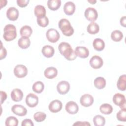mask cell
<instances>
[{
    "mask_svg": "<svg viewBox=\"0 0 126 126\" xmlns=\"http://www.w3.org/2000/svg\"><path fill=\"white\" fill-rule=\"evenodd\" d=\"M11 98L12 100L15 102H19L22 100L23 98V93L19 89H14L11 92Z\"/></svg>",
    "mask_w": 126,
    "mask_h": 126,
    "instance_id": "17",
    "label": "cell"
},
{
    "mask_svg": "<svg viewBox=\"0 0 126 126\" xmlns=\"http://www.w3.org/2000/svg\"><path fill=\"white\" fill-rule=\"evenodd\" d=\"M93 45L95 50L97 51H101L105 47V43L101 38H97L93 41Z\"/></svg>",
    "mask_w": 126,
    "mask_h": 126,
    "instance_id": "21",
    "label": "cell"
},
{
    "mask_svg": "<svg viewBox=\"0 0 126 126\" xmlns=\"http://www.w3.org/2000/svg\"><path fill=\"white\" fill-rule=\"evenodd\" d=\"M46 36L49 41L52 43H55L59 40L60 34L57 30L51 28L48 29L46 32Z\"/></svg>",
    "mask_w": 126,
    "mask_h": 126,
    "instance_id": "4",
    "label": "cell"
},
{
    "mask_svg": "<svg viewBox=\"0 0 126 126\" xmlns=\"http://www.w3.org/2000/svg\"><path fill=\"white\" fill-rule=\"evenodd\" d=\"M14 74L18 78H21L25 77L28 73L27 67L23 64H18L14 68Z\"/></svg>",
    "mask_w": 126,
    "mask_h": 126,
    "instance_id": "7",
    "label": "cell"
},
{
    "mask_svg": "<svg viewBox=\"0 0 126 126\" xmlns=\"http://www.w3.org/2000/svg\"><path fill=\"white\" fill-rule=\"evenodd\" d=\"M113 101L115 104L121 109L126 108V99L125 96L121 93L115 94L113 97Z\"/></svg>",
    "mask_w": 126,
    "mask_h": 126,
    "instance_id": "6",
    "label": "cell"
},
{
    "mask_svg": "<svg viewBox=\"0 0 126 126\" xmlns=\"http://www.w3.org/2000/svg\"><path fill=\"white\" fill-rule=\"evenodd\" d=\"M18 44L20 48L23 49H26L29 47L31 41L29 37H22L18 40Z\"/></svg>",
    "mask_w": 126,
    "mask_h": 126,
    "instance_id": "25",
    "label": "cell"
},
{
    "mask_svg": "<svg viewBox=\"0 0 126 126\" xmlns=\"http://www.w3.org/2000/svg\"><path fill=\"white\" fill-rule=\"evenodd\" d=\"M18 125V119L13 116H9L5 120V126H17Z\"/></svg>",
    "mask_w": 126,
    "mask_h": 126,
    "instance_id": "33",
    "label": "cell"
},
{
    "mask_svg": "<svg viewBox=\"0 0 126 126\" xmlns=\"http://www.w3.org/2000/svg\"><path fill=\"white\" fill-rule=\"evenodd\" d=\"M120 24L122 26L124 27H126V17L123 16L120 19Z\"/></svg>",
    "mask_w": 126,
    "mask_h": 126,
    "instance_id": "42",
    "label": "cell"
},
{
    "mask_svg": "<svg viewBox=\"0 0 126 126\" xmlns=\"http://www.w3.org/2000/svg\"><path fill=\"white\" fill-rule=\"evenodd\" d=\"M35 15L37 18H40L46 15V9L44 6L41 5H36L34 9Z\"/></svg>",
    "mask_w": 126,
    "mask_h": 126,
    "instance_id": "26",
    "label": "cell"
},
{
    "mask_svg": "<svg viewBox=\"0 0 126 126\" xmlns=\"http://www.w3.org/2000/svg\"><path fill=\"white\" fill-rule=\"evenodd\" d=\"M22 126H33L34 124L31 119H26L22 122Z\"/></svg>",
    "mask_w": 126,
    "mask_h": 126,
    "instance_id": "38",
    "label": "cell"
},
{
    "mask_svg": "<svg viewBox=\"0 0 126 126\" xmlns=\"http://www.w3.org/2000/svg\"><path fill=\"white\" fill-rule=\"evenodd\" d=\"M117 86L119 90L124 91L126 89V74L121 75L117 81Z\"/></svg>",
    "mask_w": 126,
    "mask_h": 126,
    "instance_id": "24",
    "label": "cell"
},
{
    "mask_svg": "<svg viewBox=\"0 0 126 126\" xmlns=\"http://www.w3.org/2000/svg\"><path fill=\"white\" fill-rule=\"evenodd\" d=\"M58 74L57 69L54 67H47L44 72L45 77L48 79H53L57 76Z\"/></svg>",
    "mask_w": 126,
    "mask_h": 126,
    "instance_id": "19",
    "label": "cell"
},
{
    "mask_svg": "<svg viewBox=\"0 0 126 126\" xmlns=\"http://www.w3.org/2000/svg\"><path fill=\"white\" fill-rule=\"evenodd\" d=\"M85 17L89 21L94 22L96 20L98 17V13L96 10L93 7L87 8L84 13Z\"/></svg>",
    "mask_w": 126,
    "mask_h": 126,
    "instance_id": "5",
    "label": "cell"
},
{
    "mask_svg": "<svg viewBox=\"0 0 126 126\" xmlns=\"http://www.w3.org/2000/svg\"><path fill=\"white\" fill-rule=\"evenodd\" d=\"M94 85L97 89H102L106 86V81L104 77H97L94 80Z\"/></svg>",
    "mask_w": 126,
    "mask_h": 126,
    "instance_id": "29",
    "label": "cell"
},
{
    "mask_svg": "<svg viewBox=\"0 0 126 126\" xmlns=\"http://www.w3.org/2000/svg\"><path fill=\"white\" fill-rule=\"evenodd\" d=\"M70 89V84L66 81H62L60 82L57 86L58 92L61 94H67Z\"/></svg>",
    "mask_w": 126,
    "mask_h": 126,
    "instance_id": "10",
    "label": "cell"
},
{
    "mask_svg": "<svg viewBox=\"0 0 126 126\" xmlns=\"http://www.w3.org/2000/svg\"><path fill=\"white\" fill-rule=\"evenodd\" d=\"M41 52L44 57L46 58H51L53 56L55 53V50L52 46L46 45L43 47Z\"/></svg>",
    "mask_w": 126,
    "mask_h": 126,
    "instance_id": "20",
    "label": "cell"
},
{
    "mask_svg": "<svg viewBox=\"0 0 126 126\" xmlns=\"http://www.w3.org/2000/svg\"><path fill=\"white\" fill-rule=\"evenodd\" d=\"M48 8L53 11L58 10L61 5L60 0H49L47 2Z\"/></svg>",
    "mask_w": 126,
    "mask_h": 126,
    "instance_id": "28",
    "label": "cell"
},
{
    "mask_svg": "<svg viewBox=\"0 0 126 126\" xmlns=\"http://www.w3.org/2000/svg\"><path fill=\"white\" fill-rule=\"evenodd\" d=\"M58 49L60 54L68 61L76 59L77 56L71 48L70 45L66 42H62L58 46Z\"/></svg>",
    "mask_w": 126,
    "mask_h": 126,
    "instance_id": "1",
    "label": "cell"
},
{
    "mask_svg": "<svg viewBox=\"0 0 126 126\" xmlns=\"http://www.w3.org/2000/svg\"><path fill=\"white\" fill-rule=\"evenodd\" d=\"M46 117V115L42 112H37L33 115L34 120L37 122H41L45 120Z\"/></svg>",
    "mask_w": 126,
    "mask_h": 126,
    "instance_id": "35",
    "label": "cell"
},
{
    "mask_svg": "<svg viewBox=\"0 0 126 126\" xmlns=\"http://www.w3.org/2000/svg\"><path fill=\"white\" fill-rule=\"evenodd\" d=\"M73 126H90V124L88 122L77 121L73 124Z\"/></svg>",
    "mask_w": 126,
    "mask_h": 126,
    "instance_id": "40",
    "label": "cell"
},
{
    "mask_svg": "<svg viewBox=\"0 0 126 126\" xmlns=\"http://www.w3.org/2000/svg\"><path fill=\"white\" fill-rule=\"evenodd\" d=\"M111 37L112 40L115 42H119L122 39L123 37V34L121 31L116 30L112 32Z\"/></svg>",
    "mask_w": 126,
    "mask_h": 126,
    "instance_id": "30",
    "label": "cell"
},
{
    "mask_svg": "<svg viewBox=\"0 0 126 126\" xmlns=\"http://www.w3.org/2000/svg\"><path fill=\"white\" fill-rule=\"evenodd\" d=\"M58 26L63 34L66 36H70L74 33V29L70 22L66 19H62L59 22Z\"/></svg>",
    "mask_w": 126,
    "mask_h": 126,
    "instance_id": "2",
    "label": "cell"
},
{
    "mask_svg": "<svg viewBox=\"0 0 126 126\" xmlns=\"http://www.w3.org/2000/svg\"><path fill=\"white\" fill-rule=\"evenodd\" d=\"M37 23L39 26L43 28L46 27L49 24V19L46 16L40 18H37Z\"/></svg>",
    "mask_w": 126,
    "mask_h": 126,
    "instance_id": "36",
    "label": "cell"
},
{
    "mask_svg": "<svg viewBox=\"0 0 126 126\" xmlns=\"http://www.w3.org/2000/svg\"><path fill=\"white\" fill-rule=\"evenodd\" d=\"M65 110L68 113L74 115L78 112L79 107L76 102L73 101H70L67 102L65 105Z\"/></svg>",
    "mask_w": 126,
    "mask_h": 126,
    "instance_id": "15",
    "label": "cell"
},
{
    "mask_svg": "<svg viewBox=\"0 0 126 126\" xmlns=\"http://www.w3.org/2000/svg\"><path fill=\"white\" fill-rule=\"evenodd\" d=\"M19 10L14 7H10L6 11V17L10 21H16L19 17Z\"/></svg>",
    "mask_w": 126,
    "mask_h": 126,
    "instance_id": "11",
    "label": "cell"
},
{
    "mask_svg": "<svg viewBox=\"0 0 126 126\" xmlns=\"http://www.w3.org/2000/svg\"><path fill=\"white\" fill-rule=\"evenodd\" d=\"M100 111L104 115H109L113 112V107L108 103H104L101 105L99 107Z\"/></svg>",
    "mask_w": 126,
    "mask_h": 126,
    "instance_id": "27",
    "label": "cell"
},
{
    "mask_svg": "<svg viewBox=\"0 0 126 126\" xmlns=\"http://www.w3.org/2000/svg\"><path fill=\"white\" fill-rule=\"evenodd\" d=\"M87 32L91 34H95L98 32L99 31V25L94 22H91L87 27Z\"/></svg>",
    "mask_w": 126,
    "mask_h": 126,
    "instance_id": "22",
    "label": "cell"
},
{
    "mask_svg": "<svg viewBox=\"0 0 126 126\" xmlns=\"http://www.w3.org/2000/svg\"><path fill=\"white\" fill-rule=\"evenodd\" d=\"M20 33L22 37H29L32 33V29L30 26L25 25L21 28Z\"/></svg>",
    "mask_w": 126,
    "mask_h": 126,
    "instance_id": "23",
    "label": "cell"
},
{
    "mask_svg": "<svg viewBox=\"0 0 126 126\" xmlns=\"http://www.w3.org/2000/svg\"><path fill=\"white\" fill-rule=\"evenodd\" d=\"M80 102L83 106L88 107L93 104L94 102V98L91 94H86L81 97Z\"/></svg>",
    "mask_w": 126,
    "mask_h": 126,
    "instance_id": "12",
    "label": "cell"
},
{
    "mask_svg": "<svg viewBox=\"0 0 126 126\" xmlns=\"http://www.w3.org/2000/svg\"><path fill=\"white\" fill-rule=\"evenodd\" d=\"M26 103L30 107H34L38 103V97L33 93H29L26 97Z\"/></svg>",
    "mask_w": 126,
    "mask_h": 126,
    "instance_id": "9",
    "label": "cell"
},
{
    "mask_svg": "<svg viewBox=\"0 0 126 126\" xmlns=\"http://www.w3.org/2000/svg\"><path fill=\"white\" fill-rule=\"evenodd\" d=\"M12 112L19 116H24L27 113V109L22 105L15 104L11 108Z\"/></svg>",
    "mask_w": 126,
    "mask_h": 126,
    "instance_id": "13",
    "label": "cell"
},
{
    "mask_svg": "<svg viewBox=\"0 0 126 126\" xmlns=\"http://www.w3.org/2000/svg\"><path fill=\"white\" fill-rule=\"evenodd\" d=\"M29 0H17V5L20 7H24L27 6L29 2Z\"/></svg>",
    "mask_w": 126,
    "mask_h": 126,
    "instance_id": "37",
    "label": "cell"
},
{
    "mask_svg": "<svg viewBox=\"0 0 126 126\" xmlns=\"http://www.w3.org/2000/svg\"><path fill=\"white\" fill-rule=\"evenodd\" d=\"M0 95H1V101H0V102H1V104H2L3 103V101L6 99L7 94H6V93L5 92L1 91H0Z\"/></svg>",
    "mask_w": 126,
    "mask_h": 126,
    "instance_id": "41",
    "label": "cell"
},
{
    "mask_svg": "<svg viewBox=\"0 0 126 126\" xmlns=\"http://www.w3.org/2000/svg\"><path fill=\"white\" fill-rule=\"evenodd\" d=\"M90 65L94 69H99L102 67L103 64L102 59L97 55L93 56L89 61Z\"/></svg>",
    "mask_w": 126,
    "mask_h": 126,
    "instance_id": "8",
    "label": "cell"
},
{
    "mask_svg": "<svg viewBox=\"0 0 126 126\" xmlns=\"http://www.w3.org/2000/svg\"><path fill=\"white\" fill-rule=\"evenodd\" d=\"M3 37L7 41L14 40L17 37L16 29L14 25L12 24L6 25L4 28Z\"/></svg>",
    "mask_w": 126,
    "mask_h": 126,
    "instance_id": "3",
    "label": "cell"
},
{
    "mask_svg": "<svg viewBox=\"0 0 126 126\" xmlns=\"http://www.w3.org/2000/svg\"><path fill=\"white\" fill-rule=\"evenodd\" d=\"M44 88V85L41 81H37L34 83L32 85V90L38 94L42 92Z\"/></svg>",
    "mask_w": 126,
    "mask_h": 126,
    "instance_id": "32",
    "label": "cell"
},
{
    "mask_svg": "<svg viewBox=\"0 0 126 126\" xmlns=\"http://www.w3.org/2000/svg\"><path fill=\"white\" fill-rule=\"evenodd\" d=\"M74 52L77 56L83 59L87 58L89 55V50L84 46L76 47Z\"/></svg>",
    "mask_w": 126,
    "mask_h": 126,
    "instance_id": "16",
    "label": "cell"
},
{
    "mask_svg": "<svg viewBox=\"0 0 126 126\" xmlns=\"http://www.w3.org/2000/svg\"><path fill=\"white\" fill-rule=\"evenodd\" d=\"M126 108H122L117 113V119L121 122L126 121Z\"/></svg>",
    "mask_w": 126,
    "mask_h": 126,
    "instance_id": "34",
    "label": "cell"
},
{
    "mask_svg": "<svg viewBox=\"0 0 126 126\" xmlns=\"http://www.w3.org/2000/svg\"><path fill=\"white\" fill-rule=\"evenodd\" d=\"M7 55V51L6 49L2 46V42H1V48H0V60H2L3 59L5 58Z\"/></svg>",
    "mask_w": 126,
    "mask_h": 126,
    "instance_id": "39",
    "label": "cell"
},
{
    "mask_svg": "<svg viewBox=\"0 0 126 126\" xmlns=\"http://www.w3.org/2000/svg\"><path fill=\"white\" fill-rule=\"evenodd\" d=\"M93 123L95 126H103L105 123V120L104 117L98 115L94 117Z\"/></svg>",
    "mask_w": 126,
    "mask_h": 126,
    "instance_id": "31",
    "label": "cell"
},
{
    "mask_svg": "<svg viewBox=\"0 0 126 126\" xmlns=\"http://www.w3.org/2000/svg\"><path fill=\"white\" fill-rule=\"evenodd\" d=\"M88 2H90V3H91V4H94V3H95L96 2V0H88Z\"/></svg>",
    "mask_w": 126,
    "mask_h": 126,
    "instance_id": "43",
    "label": "cell"
},
{
    "mask_svg": "<svg viewBox=\"0 0 126 126\" xmlns=\"http://www.w3.org/2000/svg\"><path fill=\"white\" fill-rule=\"evenodd\" d=\"M63 10L64 13L67 15H72L75 10V5L71 1L66 2L63 6Z\"/></svg>",
    "mask_w": 126,
    "mask_h": 126,
    "instance_id": "18",
    "label": "cell"
},
{
    "mask_svg": "<svg viewBox=\"0 0 126 126\" xmlns=\"http://www.w3.org/2000/svg\"><path fill=\"white\" fill-rule=\"evenodd\" d=\"M62 103L59 100H54L49 105V110L52 113L60 112L62 108Z\"/></svg>",
    "mask_w": 126,
    "mask_h": 126,
    "instance_id": "14",
    "label": "cell"
}]
</instances>
